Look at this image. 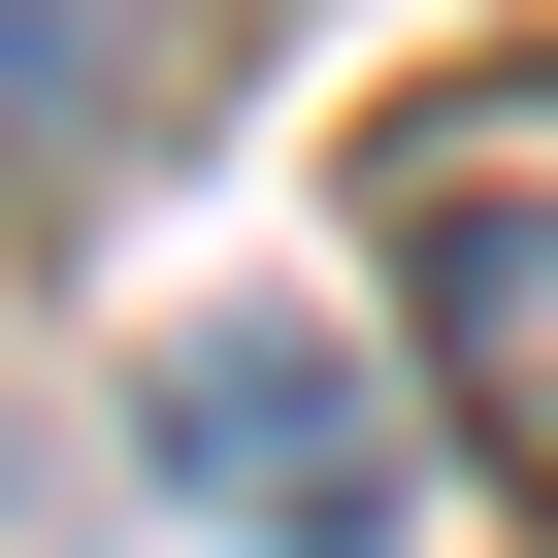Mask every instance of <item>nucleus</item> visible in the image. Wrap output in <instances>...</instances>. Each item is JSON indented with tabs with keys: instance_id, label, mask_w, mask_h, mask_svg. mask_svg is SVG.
I'll return each mask as SVG.
<instances>
[{
	"instance_id": "nucleus-1",
	"label": "nucleus",
	"mask_w": 558,
	"mask_h": 558,
	"mask_svg": "<svg viewBox=\"0 0 558 558\" xmlns=\"http://www.w3.org/2000/svg\"><path fill=\"white\" fill-rule=\"evenodd\" d=\"M362 230H395V296H427L460 493L558 558V66H427V99L362 132Z\"/></svg>"
},
{
	"instance_id": "nucleus-2",
	"label": "nucleus",
	"mask_w": 558,
	"mask_h": 558,
	"mask_svg": "<svg viewBox=\"0 0 558 558\" xmlns=\"http://www.w3.org/2000/svg\"><path fill=\"white\" fill-rule=\"evenodd\" d=\"M132 427H165L263 558H395V395H362L329 329H263V296H230V329H165V395H132Z\"/></svg>"
},
{
	"instance_id": "nucleus-3",
	"label": "nucleus",
	"mask_w": 558,
	"mask_h": 558,
	"mask_svg": "<svg viewBox=\"0 0 558 558\" xmlns=\"http://www.w3.org/2000/svg\"><path fill=\"white\" fill-rule=\"evenodd\" d=\"M132 132V0H0V165H99Z\"/></svg>"
}]
</instances>
